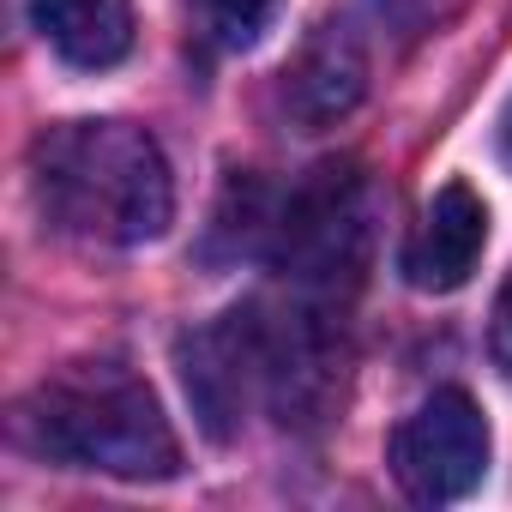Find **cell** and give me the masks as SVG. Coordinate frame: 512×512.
I'll return each instance as SVG.
<instances>
[{"label":"cell","mask_w":512,"mask_h":512,"mask_svg":"<svg viewBox=\"0 0 512 512\" xmlns=\"http://www.w3.org/2000/svg\"><path fill=\"white\" fill-rule=\"evenodd\" d=\"M386 464L398 476V488L422 506H452L464 500L482 470H488V422L476 410L470 392L458 386H440L428 392L398 428H392V446H386Z\"/></svg>","instance_id":"obj_4"},{"label":"cell","mask_w":512,"mask_h":512,"mask_svg":"<svg viewBox=\"0 0 512 512\" xmlns=\"http://www.w3.org/2000/svg\"><path fill=\"white\" fill-rule=\"evenodd\" d=\"M368 253H374V181L362 175V163H320L278 205L272 260L302 296L332 302L362 284Z\"/></svg>","instance_id":"obj_3"},{"label":"cell","mask_w":512,"mask_h":512,"mask_svg":"<svg viewBox=\"0 0 512 512\" xmlns=\"http://www.w3.org/2000/svg\"><path fill=\"white\" fill-rule=\"evenodd\" d=\"M31 187L61 235L139 247L169 229L175 187L157 139L133 121H61L31 145Z\"/></svg>","instance_id":"obj_1"},{"label":"cell","mask_w":512,"mask_h":512,"mask_svg":"<svg viewBox=\"0 0 512 512\" xmlns=\"http://www.w3.org/2000/svg\"><path fill=\"white\" fill-rule=\"evenodd\" d=\"M181 13L193 25V37L217 55H241L266 37L272 25V0H181Z\"/></svg>","instance_id":"obj_9"},{"label":"cell","mask_w":512,"mask_h":512,"mask_svg":"<svg viewBox=\"0 0 512 512\" xmlns=\"http://www.w3.org/2000/svg\"><path fill=\"white\" fill-rule=\"evenodd\" d=\"M482 241H488V211L464 181H446L434 193V205L422 211L410 247H404V278L422 296H452L470 284L476 260H482Z\"/></svg>","instance_id":"obj_6"},{"label":"cell","mask_w":512,"mask_h":512,"mask_svg":"<svg viewBox=\"0 0 512 512\" xmlns=\"http://www.w3.org/2000/svg\"><path fill=\"white\" fill-rule=\"evenodd\" d=\"M31 25L67 67L103 73L133 49V0H31Z\"/></svg>","instance_id":"obj_8"},{"label":"cell","mask_w":512,"mask_h":512,"mask_svg":"<svg viewBox=\"0 0 512 512\" xmlns=\"http://www.w3.org/2000/svg\"><path fill=\"white\" fill-rule=\"evenodd\" d=\"M187 404L211 440H229L247 422V404L266 398V326L260 308H235L199 332L181 338L175 350Z\"/></svg>","instance_id":"obj_5"},{"label":"cell","mask_w":512,"mask_h":512,"mask_svg":"<svg viewBox=\"0 0 512 512\" xmlns=\"http://www.w3.org/2000/svg\"><path fill=\"white\" fill-rule=\"evenodd\" d=\"M506 157H512V109H506Z\"/></svg>","instance_id":"obj_11"},{"label":"cell","mask_w":512,"mask_h":512,"mask_svg":"<svg viewBox=\"0 0 512 512\" xmlns=\"http://www.w3.org/2000/svg\"><path fill=\"white\" fill-rule=\"evenodd\" d=\"M488 350H494L500 374L512 380V272H506V284H500V296H494V326H488Z\"/></svg>","instance_id":"obj_10"},{"label":"cell","mask_w":512,"mask_h":512,"mask_svg":"<svg viewBox=\"0 0 512 512\" xmlns=\"http://www.w3.org/2000/svg\"><path fill=\"white\" fill-rule=\"evenodd\" d=\"M368 91V61H362V43L344 31V25H320L296 61L284 67V115L302 127V133H320L332 121H344Z\"/></svg>","instance_id":"obj_7"},{"label":"cell","mask_w":512,"mask_h":512,"mask_svg":"<svg viewBox=\"0 0 512 512\" xmlns=\"http://www.w3.org/2000/svg\"><path fill=\"white\" fill-rule=\"evenodd\" d=\"M25 440L73 470H103L127 482L181 476V440L139 374L121 362H73L43 380L19 410Z\"/></svg>","instance_id":"obj_2"}]
</instances>
